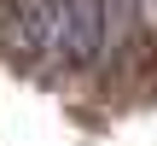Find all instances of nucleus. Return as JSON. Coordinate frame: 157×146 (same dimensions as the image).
Instances as JSON below:
<instances>
[{"label": "nucleus", "instance_id": "f03ea898", "mask_svg": "<svg viewBox=\"0 0 157 146\" xmlns=\"http://www.w3.org/2000/svg\"><path fill=\"white\" fill-rule=\"evenodd\" d=\"M140 6H146V12H157V0H140Z\"/></svg>", "mask_w": 157, "mask_h": 146}, {"label": "nucleus", "instance_id": "f257e3e1", "mask_svg": "<svg viewBox=\"0 0 157 146\" xmlns=\"http://www.w3.org/2000/svg\"><path fill=\"white\" fill-rule=\"evenodd\" d=\"M6 41L29 59L76 70V64H93L105 53L111 18H105V0H12Z\"/></svg>", "mask_w": 157, "mask_h": 146}]
</instances>
